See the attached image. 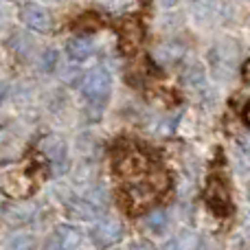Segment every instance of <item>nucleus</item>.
Returning a JSON list of instances; mask_svg holds the SVG:
<instances>
[{"label":"nucleus","instance_id":"nucleus-1","mask_svg":"<svg viewBox=\"0 0 250 250\" xmlns=\"http://www.w3.org/2000/svg\"><path fill=\"white\" fill-rule=\"evenodd\" d=\"M82 95L86 97L88 108L95 110V119L101 117L110 95H112V75L105 68H95L82 79Z\"/></svg>","mask_w":250,"mask_h":250},{"label":"nucleus","instance_id":"nucleus-2","mask_svg":"<svg viewBox=\"0 0 250 250\" xmlns=\"http://www.w3.org/2000/svg\"><path fill=\"white\" fill-rule=\"evenodd\" d=\"M125 230L123 224L119 220H112V217H105V220H99L95 226L90 229V239L99 250L112 248L117 246L119 242L123 239Z\"/></svg>","mask_w":250,"mask_h":250},{"label":"nucleus","instance_id":"nucleus-3","mask_svg":"<svg viewBox=\"0 0 250 250\" xmlns=\"http://www.w3.org/2000/svg\"><path fill=\"white\" fill-rule=\"evenodd\" d=\"M204 200H207L208 208H211L215 215H229L230 208H233V202H230V193L226 189V185L220 180V178H211L207 185V193H204Z\"/></svg>","mask_w":250,"mask_h":250},{"label":"nucleus","instance_id":"nucleus-4","mask_svg":"<svg viewBox=\"0 0 250 250\" xmlns=\"http://www.w3.org/2000/svg\"><path fill=\"white\" fill-rule=\"evenodd\" d=\"M20 20L29 26L31 31L35 33H48L53 26V18L42 4H35V2H29V4H22L20 7Z\"/></svg>","mask_w":250,"mask_h":250},{"label":"nucleus","instance_id":"nucleus-5","mask_svg":"<svg viewBox=\"0 0 250 250\" xmlns=\"http://www.w3.org/2000/svg\"><path fill=\"white\" fill-rule=\"evenodd\" d=\"M154 198H156L154 187L143 185V182H138V185H129L127 189L123 191V207L127 208L129 213H141L154 202Z\"/></svg>","mask_w":250,"mask_h":250},{"label":"nucleus","instance_id":"nucleus-6","mask_svg":"<svg viewBox=\"0 0 250 250\" xmlns=\"http://www.w3.org/2000/svg\"><path fill=\"white\" fill-rule=\"evenodd\" d=\"M42 154L51 160V165L55 167V171H64L66 169V143L60 136H46L40 143Z\"/></svg>","mask_w":250,"mask_h":250},{"label":"nucleus","instance_id":"nucleus-7","mask_svg":"<svg viewBox=\"0 0 250 250\" xmlns=\"http://www.w3.org/2000/svg\"><path fill=\"white\" fill-rule=\"evenodd\" d=\"M95 53V40L88 33H79L66 42V55L70 62H86Z\"/></svg>","mask_w":250,"mask_h":250},{"label":"nucleus","instance_id":"nucleus-8","mask_svg":"<svg viewBox=\"0 0 250 250\" xmlns=\"http://www.w3.org/2000/svg\"><path fill=\"white\" fill-rule=\"evenodd\" d=\"M114 169L121 173L123 178H132V176H138V173L145 169V158L136 151H121V154L114 158Z\"/></svg>","mask_w":250,"mask_h":250},{"label":"nucleus","instance_id":"nucleus-9","mask_svg":"<svg viewBox=\"0 0 250 250\" xmlns=\"http://www.w3.org/2000/svg\"><path fill=\"white\" fill-rule=\"evenodd\" d=\"M99 204L90 202L88 198H79L75 202L68 204V215L75 217V220H82V222H90L99 217Z\"/></svg>","mask_w":250,"mask_h":250},{"label":"nucleus","instance_id":"nucleus-10","mask_svg":"<svg viewBox=\"0 0 250 250\" xmlns=\"http://www.w3.org/2000/svg\"><path fill=\"white\" fill-rule=\"evenodd\" d=\"M121 46L125 48V51H136V46L141 44L143 40V29L141 24H138V20H127L123 24V31H121Z\"/></svg>","mask_w":250,"mask_h":250},{"label":"nucleus","instance_id":"nucleus-11","mask_svg":"<svg viewBox=\"0 0 250 250\" xmlns=\"http://www.w3.org/2000/svg\"><path fill=\"white\" fill-rule=\"evenodd\" d=\"M145 224H147V229H149L151 233H163V230L167 229V224H169V217H167V213L165 211L156 208V211H151L149 215L145 217Z\"/></svg>","mask_w":250,"mask_h":250},{"label":"nucleus","instance_id":"nucleus-12","mask_svg":"<svg viewBox=\"0 0 250 250\" xmlns=\"http://www.w3.org/2000/svg\"><path fill=\"white\" fill-rule=\"evenodd\" d=\"M7 250H35V237L29 233H18L7 242Z\"/></svg>","mask_w":250,"mask_h":250},{"label":"nucleus","instance_id":"nucleus-13","mask_svg":"<svg viewBox=\"0 0 250 250\" xmlns=\"http://www.w3.org/2000/svg\"><path fill=\"white\" fill-rule=\"evenodd\" d=\"M57 60H60V55H57V51H46L42 57H40V66H42V70H46V73H51V70H55L57 66Z\"/></svg>","mask_w":250,"mask_h":250},{"label":"nucleus","instance_id":"nucleus-14","mask_svg":"<svg viewBox=\"0 0 250 250\" xmlns=\"http://www.w3.org/2000/svg\"><path fill=\"white\" fill-rule=\"evenodd\" d=\"M42 250H68L66 248V244H64V239L60 237V233H53L51 237L46 239V242H44V246H42Z\"/></svg>","mask_w":250,"mask_h":250},{"label":"nucleus","instance_id":"nucleus-15","mask_svg":"<svg viewBox=\"0 0 250 250\" xmlns=\"http://www.w3.org/2000/svg\"><path fill=\"white\" fill-rule=\"evenodd\" d=\"M129 250H158V248H156L151 242H147V239H138V242H132Z\"/></svg>","mask_w":250,"mask_h":250},{"label":"nucleus","instance_id":"nucleus-16","mask_svg":"<svg viewBox=\"0 0 250 250\" xmlns=\"http://www.w3.org/2000/svg\"><path fill=\"white\" fill-rule=\"evenodd\" d=\"M163 250H182V237H176V239H171V242H167Z\"/></svg>","mask_w":250,"mask_h":250},{"label":"nucleus","instance_id":"nucleus-17","mask_svg":"<svg viewBox=\"0 0 250 250\" xmlns=\"http://www.w3.org/2000/svg\"><path fill=\"white\" fill-rule=\"evenodd\" d=\"M7 92H9V83L0 82V105H2L4 99H7Z\"/></svg>","mask_w":250,"mask_h":250},{"label":"nucleus","instance_id":"nucleus-18","mask_svg":"<svg viewBox=\"0 0 250 250\" xmlns=\"http://www.w3.org/2000/svg\"><path fill=\"white\" fill-rule=\"evenodd\" d=\"M242 77L246 79V82H250V60L244 64V68H242Z\"/></svg>","mask_w":250,"mask_h":250},{"label":"nucleus","instance_id":"nucleus-19","mask_svg":"<svg viewBox=\"0 0 250 250\" xmlns=\"http://www.w3.org/2000/svg\"><path fill=\"white\" fill-rule=\"evenodd\" d=\"M242 149H244V151H246V154L250 156V134H248L246 138H242Z\"/></svg>","mask_w":250,"mask_h":250}]
</instances>
